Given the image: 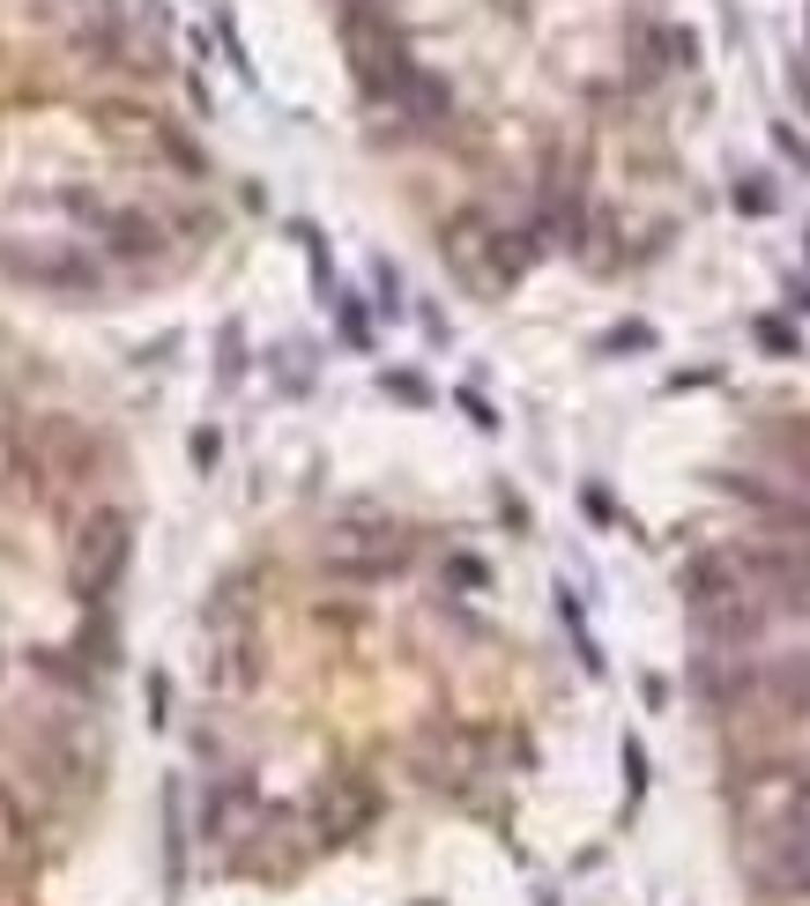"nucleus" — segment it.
<instances>
[{
	"label": "nucleus",
	"mask_w": 810,
	"mask_h": 906,
	"mask_svg": "<svg viewBox=\"0 0 810 906\" xmlns=\"http://www.w3.org/2000/svg\"><path fill=\"white\" fill-rule=\"evenodd\" d=\"M744 869L781 892V899H810V818H781V824H759Z\"/></svg>",
	"instance_id": "f257e3e1"
},
{
	"label": "nucleus",
	"mask_w": 810,
	"mask_h": 906,
	"mask_svg": "<svg viewBox=\"0 0 810 906\" xmlns=\"http://www.w3.org/2000/svg\"><path fill=\"white\" fill-rule=\"evenodd\" d=\"M810 803V773L803 766H759L751 781H736V810L751 824H781V818H803Z\"/></svg>",
	"instance_id": "f03ea898"
},
{
	"label": "nucleus",
	"mask_w": 810,
	"mask_h": 906,
	"mask_svg": "<svg viewBox=\"0 0 810 906\" xmlns=\"http://www.w3.org/2000/svg\"><path fill=\"white\" fill-rule=\"evenodd\" d=\"M120 565H127V521H120V513H97L83 536H75V565H68V573H75V587L97 602V595L120 579Z\"/></svg>",
	"instance_id": "7ed1b4c3"
},
{
	"label": "nucleus",
	"mask_w": 810,
	"mask_h": 906,
	"mask_svg": "<svg viewBox=\"0 0 810 906\" xmlns=\"http://www.w3.org/2000/svg\"><path fill=\"white\" fill-rule=\"evenodd\" d=\"M372 787L365 781H335V787H320V803H312V818H320V832L328 840H349V832H365L372 824Z\"/></svg>",
	"instance_id": "20e7f679"
}]
</instances>
